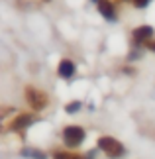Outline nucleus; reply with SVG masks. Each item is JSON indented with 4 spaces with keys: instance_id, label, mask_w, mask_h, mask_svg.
<instances>
[{
    "instance_id": "nucleus-3",
    "label": "nucleus",
    "mask_w": 155,
    "mask_h": 159,
    "mask_svg": "<svg viewBox=\"0 0 155 159\" xmlns=\"http://www.w3.org/2000/svg\"><path fill=\"white\" fill-rule=\"evenodd\" d=\"M63 139L69 148H77L84 142V130L79 126H67L63 130Z\"/></svg>"
},
{
    "instance_id": "nucleus-5",
    "label": "nucleus",
    "mask_w": 155,
    "mask_h": 159,
    "mask_svg": "<svg viewBox=\"0 0 155 159\" xmlns=\"http://www.w3.org/2000/svg\"><path fill=\"white\" fill-rule=\"evenodd\" d=\"M151 35H153V28L151 26H141V28H138L134 32V39L138 41V43H139V41L144 43V41H147Z\"/></svg>"
},
{
    "instance_id": "nucleus-11",
    "label": "nucleus",
    "mask_w": 155,
    "mask_h": 159,
    "mask_svg": "<svg viewBox=\"0 0 155 159\" xmlns=\"http://www.w3.org/2000/svg\"><path fill=\"white\" fill-rule=\"evenodd\" d=\"M149 2H151V0H134V4L138 6V8H145Z\"/></svg>"
},
{
    "instance_id": "nucleus-8",
    "label": "nucleus",
    "mask_w": 155,
    "mask_h": 159,
    "mask_svg": "<svg viewBox=\"0 0 155 159\" xmlns=\"http://www.w3.org/2000/svg\"><path fill=\"white\" fill-rule=\"evenodd\" d=\"M22 155L24 157H30V159H47V155L43 153V151L34 149V148H26V149L22 151Z\"/></svg>"
},
{
    "instance_id": "nucleus-10",
    "label": "nucleus",
    "mask_w": 155,
    "mask_h": 159,
    "mask_svg": "<svg viewBox=\"0 0 155 159\" xmlns=\"http://www.w3.org/2000/svg\"><path fill=\"white\" fill-rule=\"evenodd\" d=\"M53 159H80L79 155H73V153H63V151H55Z\"/></svg>"
},
{
    "instance_id": "nucleus-7",
    "label": "nucleus",
    "mask_w": 155,
    "mask_h": 159,
    "mask_svg": "<svg viewBox=\"0 0 155 159\" xmlns=\"http://www.w3.org/2000/svg\"><path fill=\"white\" fill-rule=\"evenodd\" d=\"M34 124V118L32 116H28V114H22V116H18V118L14 120V124H12V130H24V128H28V126H32Z\"/></svg>"
},
{
    "instance_id": "nucleus-2",
    "label": "nucleus",
    "mask_w": 155,
    "mask_h": 159,
    "mask_svg": "<svg viewBox=\"0 0 155 159\" xmlns=\"http://www.w3.org/2000/svg\"><path fill=\"white\" fill-rule=\"evenodd\" d=\"M26 100H28V104L32 106L35 112H39V110H43L47 106V96L41 93V90L38 89H34V87H28L26 89Z\"/></svg>"
},
{
    "instance_id": "nucleus-13",
    "label": "nucleus",
    "mask_w": 155,
    "mask_h": 159,
    "mask_svg": "<svg viewBox=\"0 0 155 159\" xmlns=\"http://www.w3.org/2000/svg\"><path fill=\"white\" fill-rule=\"evenodd\" d=\"M96 2H98V0H96Z\"/></svg>"
},
{
    "instance_id": "nucleus-9",
    "label": "nucleus",
    "mask_w": 155,
    "mask_h": 159,
    "mask_svg": "<svg viewBox=\"0 0 155 159\" xmlns=\"http://www.w3.org/2000/svg\"><path fill=\"white\" fill-rule=\"evenodd\" d=\"M80 106H83V104H80L79 100H75V102H69L65 110H67V112H69V114H75V112H79V110H80Z\"/></svg>"
},
{
    "instance_id": "nucleus-12",
    "label": "nucleus",
    "mask_w": 155,
    "mask_h": 159,
    "mask_svg": "<svg viewBox=\"0 0 155 159\" xmlns=\"http://www.w3.org/2000/svg\"><path fill=\"white\" fill-rule=\"evenodd\" d=\"M147 47H149L151 51H155V41H149V43H147Z\"/></svg>"
},
{
    "instance_id": "nucleus-6",
    "label": "nucleus",
    "mask_w": 155,
    "mask_h": 159,
    "mask_svg": "<svg viewBox=\"0 0 155 159\" xmlns=\"http://www.w3.org/2000/svg\"><path fill=\"white\" fill-rule=\"evenodd\" d=\"M75 75V65H73V61L69 59H63L59 63V77H63V79H69Z\"/></svg>"
},
{
    "instance_id": "nucleus-4",
    "label": "nucleus",
    "mask_w": 155,
    "mask_h": 159,
    "mask_svg": "<svg viewBox=\"0 0 155 159\" xmlns=\"http://www.w3.org/2000/svg\"><path fill=\"white\" fill-rule=\"evenodd\" d=\"M98 12L106 18V20H116V14H114V4L110 0H98Z\"/></svg>"
},
{
    "instance_id": "nucleus-1",
    "label": "nucleus",
    "mask_w": 155,
    "mask_h": 159,
    "mask_svg": "<svg viewBox=\"0 0 155 159\" xmlns=\"http://www.w3.org/2000/svg\"><path fill=\"white\" fill-rule=\"evenodd\" d=\"M98 148H100L108 157H112V159H118V157H122L124 153H126V151H124V145L118 142V139H114V138H100L98 139Z\"/></svg>"
}]
</instances>
